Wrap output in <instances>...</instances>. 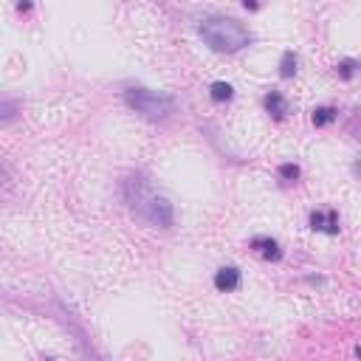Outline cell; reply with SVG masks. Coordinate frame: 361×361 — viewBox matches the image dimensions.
<instances>
[{
    "mask_svg": "<svg viewBox=\"0 0 361 361\" xmlns=\"http://www.w3.org/2000/svg\"><path fill=\"white\" fill-rule=\"evenodd\" d=\"M251 249L260 254V257H265V260H282V249H280V243L274 240V237H254L251 240Z\"/></svg>",
    "mask_w": 361,
    "mask_h": 361,
    "instance_id": "8992f818",
    "label": "cell"
},
{
    "mask_svg": "<svg viewBox=\"0 0 361 361\" xmlns=\"http://www.w3.org/2000/svg\"><path fill=\"white\" fill-rule=\"evenodd\" d=\"M336 71H339V77H341V79H353V77L358 74V63L347 57V60H341V63L336 65Z\"/></svg>",
    "mask_w": 361,
    "mask_h": 361,
    "instance_id": "8fae6325",
    "label": "cell"
},
{
    "mask_svg": "<svg viewBox=\"0 0 361 361\" xmlns=\"http://www.w3.org/2000/svg\"><path fill=\"white\" fill-rule=\"evenodd\" d=\"M124 201L127 206L141 218L147 221L150 226H158V229H169L175 223V209L172 204L164 198V195H155L152 187H150V180L144 175H130L124 180Z\"/></svg>",
    "mask_w": 361,
    "mask_h": 361,
    "instance_id": "6da1fadb",
    "label": "cell"
},
{
    "mask_svg": "<svg viewBox=\"0 0 361 361\" xmlns=\"http://www.w3.org/2000/svg\"><path fill=\"white\" fill-rule=\"evenodd\" d=\"M310 119H313V124H316V127H327V124H333V122L339 119V110H336V107H330V105H322V107H316V110H313V116H310Z\"/></svg>",
    "mask_w": 361,
    "mask_h": 361,
    "instance_id": "9c48e42d",
    "label": "cell"
},
{
    "mask_svg": "<svg viewBox=\"0 0 361 361\" xmlns=\"http://www.w3.org/2000/svg\"><path fill=\"white\" fill-rule=\"evenodd\" d=\"M263 102H265V110H268L274 119H285V116H288V99H285L280 91H268Z\"/></svg>",
    "mask_w": 361,
    "mask_h": 361,
    "instance_id": "52a82bcc",
    "label": "cell"
},
{
    "mask_svg": "<svg viewBox=\"0 0 361 361\" xmlns=\"http://www.w3.org/2000/svg\"><path fill=\"white\" fill-rule=\"evenodd\" d=\"M232 96H235V88L229 82H212V88H209V99L212 102L226 105V102H232Z\"/></svg>",
    "mask_w": 361,
    "mask_h": 361,
    "instance_id": "ba28073f",
    "label": "cell"
},
{
    "mask_svg": "<svg viewBox=\"0 0 361 361\" xmlns=\"http://www.w3.org/2000/svg\"><path fill=\"white\" fill-rule=\"evenodd\" d=\"M310 229L324 235H339V215L333 209H319L310 215Z\"/></svg>",
    "mask_w": 361,
    "mask_h": 361,
    "instance_id": "5b68a950",
    "label": "cell"
},
{
    "mask_svg": "<svg viewBox=\"0 0 361 361\" xmlns=\"http://www.w3.org/2000/svg\"><path fill=\"white\" fill-rule=\"evenodd\" d=\"M296 63H299L296 54H294V51H285L282 60H280V77H282V79H291V77L296 74Z\"/></svg>",
    "mask_w": 361,
    "mask_h": 361,
    "instance_id": "30bf717a",
    "label": "cell"
},
{
    "mask_svg": "<svg viewBox=\"0 0 361 361\" xmlns=\"http://www.w3.org/2000/svg\"><path fill=\"white\" fill-rule=\"evenodd\" d=\"M6 180H9V175H6V166L0 164V184H6Z\"/></svg>",
    "mask_w": 361,
    "mask_h": 361,
    "instance_id": "5bb4252c",
    "label": "cell"
},
{
    "mask_svg": "<svg viewBox=\"0 0 361 361\" xmlns=\"http://www.w3.org/2000/svg\"><path fill=\"white\" fill-rule=\"evenodd\" d=\"M124 105H127L133 113H138V116H144V119H150V122L166 119V116L172 113V107H175L172 96L155 93V91H150V88H127V91H124Z\"/></svg>",
    "mask_w": 361,
    "mask_h": 361,
    "instance_id": "3957f363",
    "label": "cell"
},
{
    "mask_svg": "<svg viewBox=\"0 0 361 361\" xmlns=\"http://www.w3.org/2000/svg\"><path fill=\"white\" fill-rule=\"evenodd\" d=\"M240 282H243V274L237 265H223L215 271V288L221 294H235L240 288Z\"/></svg>",
    "mask_w": 361,
    "mask_h": 361,
    "instance_id": "277c9868",
    "label": "cell"
},
{
    "mask_svg": "<svg viewBox=\"0 0 361 361\" xmlns=\"http://www.w3.org/2000/svg\"><path fill=\"white\" fill-rule=\"evenodd\" d=\"M198 34L218 54H237V51H243L251 43V32L240 20L223 18V15H215V18L201 20Z\"/></svg>",
    "mask_w": 361,
    "mask_h": 361,
    "instance_id": "7a4b0ae2",
    "label": "cell"
},
{
    "mask_svg": "<svg viewBox=\"0 0 361 361\" xmlns=\"http://www.w3.org/2000/svg\"><path fill=\"white\" fill-rule=\"evenodd\" d=\"M15 113H18V105L15 102L0 99V119H15Z\"/></svg>",
    "mask_w": 361,
    "mask_h": 361,
    "instance_id": "4fadbf2b",
    "label": "cell"
},
{
    "mask_svg": "<svg viewBox=\"0 0 361 361\" xmlns=\"http://www.w3.org/2000/svg\"><path fill=\"white\" fill-rule=\"evenodd\" d=\"M280 178H282V184H294V180L299 178V166L296 164H282L280 166Z\"/></svg>",
    "mask_w": 361,
    "mask_h": 361,
    "instance_id": "7c38bea8",
    "label": "cell"
}]
</instances>
